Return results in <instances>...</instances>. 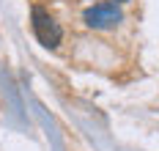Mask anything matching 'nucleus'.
Segmentation results:
<instances>
[{
    "label": "nucleus",
    "instance_id": "2",
    "mask_svg": "<svg viewBox=\"0 0 159 151\" xmlns=\"http://www.w3.org/2000/svg\"><path fill=\"white\" fill-rule=\"evenodd\" d=\"M121 19H124V14H121V8H118L115 0L96 3L91 8H85V14H82V22H85L88 28H93V30H110V28H115Z\"/></svg>",
    "mask_w": 159,
    "mask_h": 151
},
{
    "label": "nucleus",
    "instance_id": "3",
    "mask_svg": "<svg viewBox=\"0 0 159 151\" xmlns=\"http://www.w3.org/2000/svg\"><path fill=\"white\" fill-rule=\"evenodd\" d=\"M115 3H126V0H115Z\"/></svg>",
    "mask_w": 159,
    "mask_h": 151
},
{
    "label": "nucleus",
    "instance_id": "1",
    "mask_svg": "<svg viewBox=\"0 0 159 151\" xmlns=\"http://www.w3.org/2000/svg\"><path fill=\"white\" fill-rule=\"evenodd\" d=\"M30 25H33V33L39 39V44L41 47H58L61 44V39H63V30H61V25L52 19L47 8H41V6H33L30 11Z\"/></svg>",
    "mask_w": 159,
    "mask_h": 151
}]
</instances>
